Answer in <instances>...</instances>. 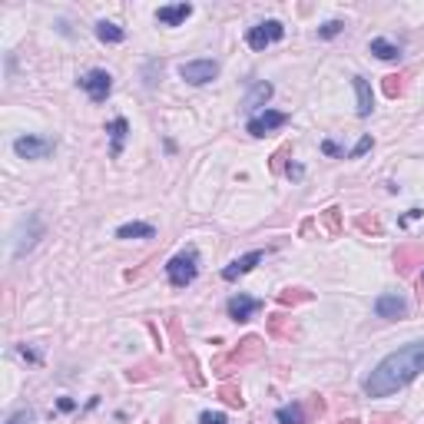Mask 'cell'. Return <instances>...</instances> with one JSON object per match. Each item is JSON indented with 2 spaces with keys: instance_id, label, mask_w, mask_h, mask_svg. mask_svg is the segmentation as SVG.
<instances>
[{
  "instance_id": "9",
  "label": "cell",
  "mask_w": 424,
  "mask_h": 424,
  "mask_svg": "<svg viewBox=\"0 0 424 424\" xmlns=\"http://www.w3.org/2000/svg\"><path fill=\"white\" fill-rule=\"evenodd\" d=\"M375 312H378V318H405L408 315V302L401 295L388 292V295H381L378 302H375Z\"/></svg>"
},
{
  "instance_id": "33",
  "label": "cell",
  "mask_w": 424,
  "mask_h": 424,
  "mask_svg": "<svg viewBox=\"0 0 424 424\" xmlns=\"http://www.w3.org/2000/svg\"><path fill=\"white\" fill-rule=\"evenodd\" d=\"M73 408H76V405L70 401V398H60V411H73Z\"/></svg>"
},
{
  "instance_id": "25",
  "label": "cell",
  "mask_w": 424,
  "mask_h": 424,
  "mask_svg": "<svg viewBox=\"0 0 424 424\" xmlns=\"http://www.w3.org/2000/svg\"><path fill=\"white\" fill-rule=\"evenodd\" d=\"M405 93V76L401 73H391V76H385V96H401Z\"/></svg>"
},
{
  "instance_id": "24",
  "label": "cell",
  "mask_w": 424,
  "mask_h": 424,
  "mask_svg": "<svg viewBox=\"0 0 424 424\" xmlns=\"http://www.w3.org/2000/svg\"><path fill=\"white\" fill-rule=\"evenodd\" d=\"M321 222L328 229V236H338L342 232V209H325L321 212Z\"/></svg>"
},
{
  "instance_id": "16",
  "label": "cell",
  "mask_w": 424,
  "mask_h": 424,
  "mask_svg": "<svg viewBox=\"0 0 424 424\" xmlns=\"http://www.w3.org/2000/svg\"><path fill=\"white\" fill-rule=\"evenodd\" d=\"M106 133H109V139H113L109 152H113V156H120V152H123V139H126V133H130V123L123 120V116H116V120L106 126Z\"/></svg>"
},
{
  "instance_id": "28",
  "label": "cell",
  "mask_w": 424,
  "mask_h": 424,
  "mask_svg": "<svg viewBox=\"0 0 424 424\" xmlns=\"http://www.w3.org/2000/svg\"><path fill=\"white\" fill-rule=\"evenodd\" d=\"M342 30H345V24H342V20H328L325 27H318V37H325V40H328V37H338Z\"/></svg>"
},
{
  "instance_id": "3",
  "label": "cell",
  "mask_w": 424,
  "mask_h": 424,
  "mask_svg": "<svg viewBox=\"0 0 424 424\" xmlns=\"http://www.w3.org/2000/svg\"><path fill=\"white\" fill-rule=\"evenodd\" d=\"M166 275H169V282H173L176 288L193 285V282H196V275H199V256H196V249H189V252H179L176 258H169V262H166Z\"/></svg>"
},
{
  "instance_id": "32",
  "label": "cell",
  "mask_w": 424,
  "mask_h": 424,
  "mask_svg": "<svg viewBox=\"0 0 424 424\" xmlns=\"http://www.w3.org/2000/svg\"><path fill=\"white\" fill-rule=\"evenodd\" d=\"M302 173H305L302 166H288V169H285V176H288V179H302Z\"/></svg>"
},
{
  "instance_id": "12",
  "label": "cell",
  "mask_w": 424,
  "mask_h": 424,
  "mask_svg": "<svg viewBox=\"0 0 424 424\" xmlns=\"http://www.w3.org/2000/svg\"><path fill=\"white\" fill-rule=\"evenodd\" d=\"M421 262H424L421 245H405V249H398V256H394V265H398V272L401 275H411V269L421 265Z\"/></svg>"
},
{
  "instance_id": "22",
  "label": "cell",
  "mask_w": 424,
  "mask_h": 424,
  "mask_svg": "<svg viewBox=\"0 0 424 424\" xmlns=\"http://www.w3.org/2000/svg\"><path fill=\"white\" fill-rule=\"evenodd\" d=\"M371 53H375V57H378V60H398V57H401V50H398V46L394 44H388V40H371Z\"/></svg>"
},
{
  "instance_id": "35",
  "label": "cell",
  "mask_w": 424,
  "mask_h": 424,
  "mask_svg": "<svg viewBox=\"0 0 424 424\" xmlns=\"http://www.w3.org/2000/svg\"><path fill=\"white\" fill-rule=\"evenodd\" d=\"M421 299H424V279H421Z\"/></svg>"
},
{
  "instance_id": "18",
  "label": "cell",
  "mask_w": 424,
  "mask_h": 424,
  "mask_svg": "<svg viewBox=\"0 0 424 424\" xmlns=\"http://www.w3.org/2000/svg\"><path fill=\"white\" fill-rule=\"evenodd\" d=\"M96 37H100L103 44H123L126 30L116 27V24H109V20H100V24H96Z\"/></svg>"
},
{
  "instance_id": "19",
  "label": "cell",
  "mask_w": 424,
  "mask_h": 424,
  "mask_svg": "<svg viewBox=\"0 0 424 424\" xmlns=\"http://www.w3.org/2000/svg\"><path fill=\"white\" fill-rule=\"evenodd\" d=\"M315 295L308 288H282L279 292V305H302V302H312Z\"/></svg>"
},
{
  "instance_id": "26",
  "label": "cell",
  "mask_w": 424,
  "mask_h": 424,
  "mask_svg": "<svg viewBox=\"0 0 424 424\" xmlns=\"http://www.w3.org/2000/svg\"><path fill=\"white\" fill-rule=\"evenodd\" d=\"M355 226L362 229V232H371V236H381V222L375 219V215H358L355 219Z\"/></svg>"
},
{
  "instance_id": "1",
  "label": "cell",
  "mask_w": 424,
  "mask_h": 424,
  "mask_svg": "<svg viewBox=\"0 0 424 424\" xmlns=\"http://www.w3.org/2000/svg\"><path fill=\"white\" fill-rule=\"evenodd\" d=\"M421 371H424V342H411L408 348L388 355V358L371 371V378L364 381V394H371V398L394 394L398 388L411 385Z\"/></svg>"
},
{
  "instance_id": "15",
  "label": "cell",
  "mask_w": 424,
  "mask_h": 424,
  "mask_svg": "<svg viewBox=\"0 0 424 424\" xmlns=\"http://www.w3.org/2000/svg\"><path fill=\"white\" fill-rule=\"evenodd\" d=\"M156 229L150 222H126V226L116 229V239H152Z\"/></svg>"
},
{
  "instance_id": "11",
  "label": "cell",
  "mask_w": 424,
  "mask_h": 424,
  "mask_svg": "<svg viewBox=\"0 0 424 424\" xmlns=\"http://www.w3.org/2000/svg\"><path fill=\"white\" fill-rule=\"evenodd\" d=\"M262 258H265V252H249V256L236 258L232 265H226V269H222V279H226V282H236L239 275L252 272V269H256V265H258V262H262Z\"/></svg>"
},
{
  "instance_id": "20",
  "label": "cell",
  "mask_w": 424,
  "mask_h": 424,
  "mask_svg": "<svg viewBox=\"0 0 424 424\" xmlns=\"http://www.w3.org/2000/svg\"><path fill=\"white\" fill-rule=\"evenodd\" d=\"M279 424H305V408L302 405H285V408L275 411Z\"/></svg>"
},
{
  "instance_id": "23",
  "label": "cell",
  "mask_w": 424,
  "mask_h": 424,
  "mask_svg": "<svg viewBox=\"0 0 424 424\" xmlns=\"http://www.w3.org/2000/svg\"><path fill=\"white\" fill-rule=\"evenodd\" d=\"M269 96H272V87H269V83H256V90H252V96L245 100V106H249V109H256V106H262Z\"/></svg>"
},
{
  "instance_id": "8",
  "label": "cell",
  "mask_w": 424,
  "mask_h": 424,
  "mask_svg": "<svg viewBox=\"0 0 424 424\" xmlns=\"http://www.w3.org/2000/svg\"><path fill=\"white\" fill-rule=\"evenodd\" d=\"M285 123H288L285 113H279V109H265V113H258V116L249 120V133H252V136H265V133H272V130L285 126Z\"/></svg>"
},
{
  "instance_id": "29",
  "label": "cell",
  "mask_w": 424,
  "mask_h": 424,
  "mask_svg": "<svg viewBox=\"0 0 424 424\" xmlns=\"http://www.w3.org/2000/svg\"><path fill=\"white\" fill-rule=\"evenodd\" d=\"M7 424H33V411H17L14 418H7Z\"/></svg>"
},
{
  "instance_id": "10",
  "label": "cell",
  "mask_w": 424,
  "mask_h": 424,
  "mask_svg": "<svg viewBox=\"0 0 424 424\" xmlns=\"http://www.w3.org/2000/svg\"><path fill=\"white\" fill-rule=\"evenodd\" d=\"M258 308H262V302L252 299V295H232V299H229V315L236 318V321H249Z\"/></svg>"
},
{
  "instance_id": "27",
  "label": "cell",
  "mask_w": 424,
  "mask_h": 424,
  "mask_svg": "<svg viewBox=\"0 0 424 424\" xmlns=\"http://www.w3.org/2000/svg\"><path fill=\"white\" fill-rule=\"evenodd\" d=\"M288 152H292V146H288V143H285V146H279V150L272 152V163H269V169H272V173H282V163H285Z\"/></svg>"
},
{
  "instance_id": "13",
  "label": "cell",
  "mask_w": 424,
  "mask_h": 424,
  "mask_svg": "<svg viewBox=\"0 0 424 424\" xmlns=\"http://www.w3.org/2000/svg\"><path fill=\"white\" fill-rule=\"evenodd\" d=\"M265 328H269V335H272V338H282V342H292V338H295V321H292L288 315H282V312L269 315Z\"/></svg>"
},
{
  "instance_id": "17",
  "label": "cell",
  "mask_w": 424,
  "mask_h": 424,
  "mask_svg": "<svg viewBox=\"0 0 424 424\" xmlns=\"http://www.w3.org/2000/svg\"><path fill=\"white\" fill-rule=\"evenodd\" d=\"M355 93H358V116H371V87H368V80L364 76H355Z\"/></svg>"
},
{
  "instance_id": "4",
  "label": "cell",
  "mask_w": 424,
  "mask_h": 424,
  "mask_svg": "<svg viewBox=\"0 0 424 424\" xmlns=\"http://www.w3.org/2000/svg\"><path fill=\"white\" fill-rule=\"evenodd\" d=\"M282 37H285V27H282L279 20H265V24L252 27L245 40H249V46H252V50H265L269 44H279Z\"/></svg>"
},
{
  "instance_id": "2",
  "label": "cell",
  "mask_w": 424,
  "mask_h": 424,
  "mask_svg": "<svg viewBox=\"0 0 424 424\" xmlns=\"http://www.w3.org/2000/svg\"><path fill=\"white\" fill-rule=\"evenodd\" d=\"M265 355V342L258 338V335H249V338H242L236 348H229L222 358H215L212 362V371L215 375H232L236 368H242V364H249V362H258Z\"/></svg>"
},
{
  "instance_id": "6",
  "label": "cell",
  "mask_w": 424,
  "mask_h": 424,
  "mask_svg": "<svg viewBox=\"0 0 424 424\" xmlns=\"http://www.w3.org/2000/svg\"><path fill=\"white\" fill-rule=\"evenodd\" d=\"M80 87L90 93L93 103H103L106 96L113 93V76L106 73V70H90L87 76H80Z\"/></svg>"
},
{
  "instance_id": "31",
  "label": "cell",
  "mask_w": 424,
  "mask_h": 424,
  "mask_svg": "<svg viewBox=\"0 0 424 424\" xmlns=\"http://www.w3.org/2000/svg\"><path fill=\"white\" fill-rule=\"evenodd\" d=\"M368 150H371V136H362L358 139V146L351 150V156H362V152H368Z\"/></svg>"
},
{
  "instance_id": "14",
  "label": "cell",
  "mask_w": 424,
  "mask_h": 424,
  "mask_svg": "<svg viewBox=\"0 0 424 424\" xmlns=\"http://www.w3.org/2000/svg\"><path fill=\"white\" fill-rule=\"evenodd\" d=\"M189 14H193V3H173V7H159V10H156V20L166 24V27H176V24H182Z\"/></svg>"
},
{
  "instance_id": "21",
  "label": "cell",
  "mask_w": 424,
  "mask_h": 424,
  "mask_svg": "<svg viewBox=\"0 0 424 424\" xmlns=\"http://www.w3.org/2000/svg\"><path fill=\"white\" fill-rule=\"evenodd\" d=\"M215 394L226 401L229 408H245V398H242V391H239L236 385H219V391H215Z\"/></svg>"
},
{
  "instance_id": "5",
  "label": "cell",
  "mask_w": 424,
  "mask_h": 424,
  "mask_svg": "<svg viewBox=\"0 0 424 424\" xmlns=\"http://www.w3.org/2000/svg\"><path fill=\"white\" fill-rule=\"evenodd\" d=\"M179 76L186 80V83H196V87H202V83H212L215 76H219V63L212 60H189L179 67Z\"/></svg>"
},
{
  "instance_id": "7",
  "label": "cell",
  "mask_w": 424,
  "mask_h": 424,
  "mask_svg": "<svg viewBox=\"0 0 424 424\" xmlns=\"http://www.w3.org/2000/svg\"><path fill=\"white\" fill-rule=\"evenodd\" d=\"M17 156H24V159H44V156H50L53 152V139L46 136H20L14 143Z\"/></svg>"
},
{
  "instance_id": "34",
  "label": "cell",
  "mask_w": 424,
  "mask_h": 424,
  "mask_svg": "<svg viewBox=\"0 0 424 424\" xmlns=\"http://www.w3.org/2000/svg\"><path fill=\"white\" fill-rule=\"evenodd\" d=\"M338 424H362V421H355V418H348V421H338Z\"/></svg>"
},
{
  "instance_id": "30",
  "label": "cell",
  "mask_w": 424,
  "mask_h": 424,
  "mask_svg": "<svg viewBox=\"0 0 424 424\" xmlns=\"http://www.w3.org/2000/svg\"><path fill=\"white\" fill-rule=\"evenodd\" d=\"M202 424H226V414H219V411H202Z\"/></svg>"
}]
</instances>
